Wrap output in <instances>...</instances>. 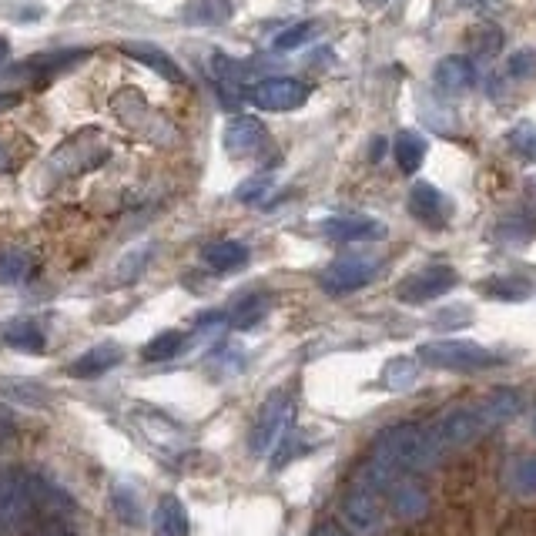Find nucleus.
Segmentation results:
<instances>
[{"label": "nucleus", "mask_w": 536, "mask_h": 536, "mask_svg": "<svg viewBox=\"0 0 536 536\" xmlns=\"http://www.w3.org/2000/svg\"><path fill=\"white\" fill-rule=\"evenodd\" d=\"M292 429H295V402L289 392H272L265 399L262 413L252 429L255 456H272V466H282L292 453Z\"/></svg>", "instance_id": "nucleus-1"}, {"label": "nucleus", "mask_w": 536, "mask_h": 536, "mask_svg": "<svg viewBox=\"0 0 536 536\" xmlns=\"http://www.w3.org/2000/svg\"><path fill=\"white\" fill-rule=\"evenodd\" d=\"M131 426L138 429V436L145 443L161 453L165 459H178V456H188L191 449V439H188V429L171 419L168 413H161L155 406H134L131 409Z\"/></svg>", "instance_id": "nucleus-2"}, {"label": "nucleus", "mask_w": 536, "mask_h": 536, "mask_svg": "<svg viewBox=\"0 0 536 536\" xmlns=\"http://www.w3.org/2000/svg\"><path fill=\"white\" fill-rule=\"evenodd\" d=\"M419 362L433 369H449V372H476V369H493L500 366V356L490 352L480 342L469 339H439L419 346Z\"/></svg>", "instance_id": "nucleus-3"}, {"label": "nucleus", "mask_w": 536, "mask_h": 536, "mask_svg": "<svg viewBox=\"0 0 536 536\" xmlns=\"http://www.w3.org/2000/svg\"><path fill=\"white\" fill-rule=\"evenodd\" d=\"M339 520L352 536H376L382 530V493L352 480L339 500Z\"/></svg>", "instance_id": "nucleus-4"}, {"label": "nucleus", "mask_w": 536, "mask_h": 536, "mask_svg": "<svg viewBox=\"0 0 536 536\" xmlns=\"http://www.w3.org/2000/svg\"><path fill=\"white\" fill-rule=\"evenodd\" d=\"M433 429H436V439H439V446H443V453H453V449L476 443V439L493 426L483 413L480 399H476V402H469V406H456V409H449V413H443L433 423Z\"/></svg>", "instance_id": "nucleus-5"}, {"label": "nucleus", "mask_w": 536, "mask_h": 536, "mask_svg": "<svg viewBox=\"0 0 536 536\" xmlns=\"http://www.w3.org/2000/svg\"><path fill=\"white\" fill-rule=\"evenodd\" d=\"M379 275L376 255H339L319 272V285L329 295H349L359 292Z\"/></svg>", "instance_id": "nucleus-6"}, {"label": "nucleus", "mask_w": 536, "mask_h": 536, "mask_svg": "<svg viewBox=\"0 0 536 536\" xmlns=\"http://www.w3.org/2000/svg\"><path fill=\"white\" fill-rule=\"evenodd\" d=\"M459 282V275L453 272L449 265H426L419 272L406 275L396 289V299L406 302V305H423V302H433L439 295L453 292Z\"/></svg>", "instance_id": "nucleus-7"}, {"label": "nucleus", "mask_w": 536, "mask_h": 536, "mask_svg": "<svg viewBox=\"0 0 536 536\" xmlns=\"http://www.w3.org/2000/svg\"><path fill=\"white\" fill-rule=\"evenodd\" d=\"M31 510V483L21 473H0V536H17Z\"/></svg>", "instance_id": "nucleus-8"}, {"label": "nucleus", "mask_w": 536, "mask_h": 536, "mask_svg": "<svg viewBox=\"0 0 536 536\" xmlns=\"http://www.w3.org/2000/svg\"><path fill=\"white\" fill-rule=\"evenodd\" d=\"M312 88L292 78H265L248 91V101L262 111H295L309 101Z\"/></svg>", "instance_id": "nucleus-9"}, {"label": "nucleus", "mask_w": 536, "mask_h": 536, "mask_svg": "<svg viewBox=\"0 0 536 536\" xmlns=\"http://www.w3.org/2000/svg\"><path fill=\"white\" fill-rule=\"evenodd\" d=\"M409 215L426 228H446L449 218H453V201L429 181H416L409 188Z\"/></svg>", "instance_id": "nucleus-10"}, {"label": "nucleus", "mask_w": 536, "mask_h": 536, "mask_svg": "<svg viewBox=\"0 0 536 536\" xmlns=\"http://www.w3.org/2000/svg\"><path fill=\"white\" fill-rule=\"evenodd\" d=\"M268 128L258 118H235L225 124L222 145L232 158H258L268 148Z\"/></svg>", "instance_id": "nucleus-11"}, {"label": "nucleus", "mask_w": 536, "mask_h": 536, "mask_svg": "<svg viewBox=\"0 0 536 536\" xmlns=\"http://www.w3.org/2000/svg\"><path fill=\"white\" fill-rule=\"evenodd\" d=\"M319 232L332 242H379V238H386V225L369 215H335L325 218Z\"/></svg>", "instance_id": "nucleus-12"}, {"label": "nucleus", "mask_w": 536, "mask_h": 536, "mask_svg": "<svg viewBox=\"0 0 536 536\" xmlns=\"http://www.w3.org/2000/svg\"><path fill=\"white\" fill-rule=\"evenodd\" d=\"M121 54L131 57V61L151 67V71H155L158 78H165V81H171V84H185V74H181L178 61H175V57H171L168 51H161L158 44H151V41H124V44H121Z\"/></svg>", "instance_id": "nucleus-13"}, {"label": "nucleus", "mask_w": 536, "mask_h": 536, "mask_svg": "<svg viewBox=\"0 0 536 536\" xmlns=\"http://www.w3.org/2000/svg\"><path fill=\"white\" fill-rule=\"evenodd\" d=\"M433 81H436L439 91L449 94V98H459V94L473 91V84H476V67H473V61H469V57H463V54H449V57H443V61L436 64Z\"/></svg>", "instance_id": "nucleus-14"}, {"label": "nucleus", "mask_w": 536, "mask_h": 536, "mask_svg": "<svg viewBox=\"0 0 536 536\" xmlns=\"http://www.w3.org/2000/svg\"><path fill=\"white\" fill-rule=\"evenodd\" d=\"M121 362H124V349L118 346V342H101V346L81 352V356L67 366V376L98 379V376H104V372H111L114 366H121Z\"/></svg>", "instance_id": "nucleus-15"}, {"label": "nucleus", "mask_w": 536, "mask_h": 536, "mask_svg": "<svg viewBox=\"0 0 536 536\" xmlns=\"http://www.w3.org/2000/svg\"><path fill=\"white\" fill-rule=\"evenodd\" d=\"M389 506L399 520H423L429 510V493L416 480H399L389 490Z\"/></svg>", "instance_id": "nucleus-16"}, {"label": "nucleus", "mask_w": 536, "mask_h": 536, "mask_svg": "<svg viewBox=\"0 0 536 536\" xmlns=\"http://www.w3.org/2000/svg\"><path fill=\"white\" fill-rule=\"evenodd\" d=\"M232 0H185L181 21L188 27H222L232 21Z\"/></svg>", "instance_id": "nucleus-17"}, {"label": "nucleus", "mask_w": 536, "mask_h": 536, "mask_svg": "<svg viewBox=\"0 0 536 536\" xmlns=\"http://www.w3.org/2000/svg\"><path fill=\"white\" fill-rule=\"evenodd\" d=\"M201 258H205V265L212 268V272L228 275V272H238V268H245V265H248V258H252V252H248V245H245V242L225 238V242L208 245L205 252H201Z\"/></svg>", "instance_id": "nucleus-18"}, {"label": "nucleus", "mask_w": 536, "mask_h": 536, "mask_svg": "<svg viewBox=\"0 0 536 536\" xmlns=\"http://www.w3.org/2000/svg\"><path fill=\"white\" fill-rule=\"evenodd\" d=\"M151 530H155V536H188V510L175 493H165L158 500Z\"/></svg>", "instance_id": "nucleus-19"}, {"label": "nucleus", "mask_w": 536, "mask_h": 536, "mask_svg": "<svg viewBox=\"0 0 536 536\" xmlns=\"http://www.w3.org/2000/svg\"><path fill=\"white\" fill-rule=\"evenodd\" d=\"M268 312H272V295L248 292L228 309V325H232V329H252V325L262 322Z\"/></svg>", "instance_id": "nucleus-20"}, {"label": "nucleus", "mask_w": 536, "mask_h": 536, "mask_svg": "<svg viewBox=\"0 0 536 536\" xmlns=\"http://www.w3.org/2000/svg\"><path fill=\"white\" fill-rule=\"evenodd\" d=\"M483 413L486 419H490V426H503L510 423V419H516V413L523 409V396L516 389H490L486 396L480 399Z\"/></svg>", "instance_id": "nucleus-21"}, {"label": "nucleus", "mask_w": 536, "mask_h": 536, "mask_svg": "<svg viewBox=\"0 0 536 536\" xmlns=\"http://www.w3.org/2000/svg\"><path fill=\"white\" fill-rule=\"evenodd\" d=\"M392 155H396L402 175H416L426 161V141L416 131H399L396 141H392Z\"/></svg>", "instance_id": "nucleus-22"}, {"label": "nucleus", "mask_w": 536, "mask_h": 536, "mask_svg": "<svg viewBox=\"0 0 536 536\" xmlns=\"http://www.w3.org/2000/svg\"><path fill=\"white\" fill-rule=\"evenodd\" d=\"M4 342L11 349H17V352H31V356H41L44 352V332L37 329V322H31V319H17V322H11L4 329Z\"/></svg>", "instance_id": "nucleus-23"}, {"label": "nucleus", "mask_w": 536, "mask_h": 536, "mask_svg": "<svg viewBox=\"0 0 536 536\" xmlns=\"http://www.w3.org/2000/svg\"><path fill=\"white\" fill-rule=\"evenodd\" d=\"M416 379H419V362H416V359H406V356L389 359L386 366H382V376H379L382 389H389V392H406V389H413Z\"/></svg>", "instance_id": "nucleus-24"}, {"label": "nucleus", "mask_w": 536, "mask_h": 536, "mask_svg": "<svg viewBox=\"0 0 536 536\" xmlns=\"http://www.w3.org/2000/svg\"><path fill=\"white\" fill-rule=\"evenodd\" d=\"M31 255L21 252V248H4L0 252V285H21L31 279Z\"/></svg>", "instance_id": "nucleus-25"}, {"label": "nucleus", "mask_w": 536, "mask_h": 536, "mask_svg": "<svg viewBox=\"0 0 536 536\" xmlns=\"http://www.w3.org/2000/svg\"><path fill=\"white\" fill-rule=\"evenodd\" d=\"M151 255H155V245H141V248H131L128 255L114 265V285H131L141 279V272L148 268Z\"/></svg>", "instance_id": "nucleus-26"}, {"label": "nucleus", "mask_w": 536, "mask_h": 536, "mask_svg": "<svg viewBox=\"0 0 536 536\" xmlns=\"http://www.w3.org/2000/svg\"><path fill=\"white\" fill-rule=\"evenodd\" d=\"M510 490L523 500H536V453L520 456L510 466Z\"/></svg>", "instance_id": "nucleus-27"}, {"label": "nucleus", "mask_w": 536, "mask_h": 536, "mask_svg": "<svg viewBox=\"0 0 536 536\" xmlns=\"http://www.w3.org/2000/svg\"><path fill=\"white\" fill-rule=\"evenodd\" d=\"M181 349H185V335H181L178 329H168V332L155 335L141 356H145L148 362H168V359H175Z\"/></svg>", "instance_id": "nucleus-28"}, {"label": "nucleus", "mask_w": 536, "mask_h": 536, "mask_svg": "<svg viewBox=\"0 0 536 536\" xmlns=\"http://www.w3.org/2000/svg\"><path fill=\"white\" fill-rule=\"evenodd\" d=\"M111 503H114V513H118V520L124 526H138L141 523V500H138V493H134L128 483L114 486Z\"/></svg>", "instance_id": "nucleus-29"}, {"label": "nucleus", "mask_w": 536, "mask_h": 536, "mask_svg": "<svg viewBox=\"0 0 536 536\" xmlns=\"http://www.w3.org/2000/svg\"><path fill=\"white\" fill-rule=\"evenodd\" d=\"M483 292L490 299H503V302H523L530 299V285L523 279H510V275H496V279L483 282Z\"/></svg>", "instance_id": "nucleus-30"}, {"label": "nucleus", "mask_w": 536, "mask_h": 536, "mask_svg": "<svg viewBox=\"0 0 536 536\" xmlns=\"http://www.w3.org/2000/svg\"><path fill=\"white\" fill-rule=\"evenodd\" d=\"M506 145L513 148V155H520L526 161H536V124L520 121L516 128H510V134H506Z\"/></svg>", "instance_id": "nucleus-31"}, {"label": "nucleus", "mask_w": 536, "mask_h": 536, "mask_svg": "<svg viewBox=\"0 0 536 536\" xmlns=\"http://www.w3.org/2000/svg\"><path fill=\"white\" fill-rule=\"evenodd\" d=\"M319 31H322L319 21L292 24L289 31H282L279 37H275V47H279V51H295V47H302V44H312L315 37H319Z\"/></svg>", "instance_id": "nucleus-32"}, {"label": "nucleus", "mask_w": 536, "mask_h": 536, "mask_svg": "<svg viewBox=\"0 0 536 536\" xmlns=\"http://www.w3.org/2000/svg\"><path fill=\"white\" fill-rule=\"evenodd\" d=\"M469 44H473V51L476 54H483V57H496L500 54V44H503V34H500V27L496 24H480L473 34H469Z\"/></svg>", "instance_id": "nucleus-33"}, {"label": "nucleus", "mask_w": 536, "mask_h": 536, "mask_svg": "<svg viewBox=\"0 0 536 536\" xmlns=\"http://www.w3.org/2000/svg\"><path fill=\"white\" fill-rule=\"evenodd\" d=\"M272 188H275V175L262 171V175L245 178L242 185L235 188V198H238V201H248V205H255V201H262Z\"/></svg>", "instance_id": "nucleus-34"}, {"label": "nucleus", "mask_w": 536, "mask_h": 536, "mask_svg": "<svg viewBox=\"0 0 536 536\" xmlns=\"http://www.w3.org/2000/svg\"><path fill=\"white\" fill-rule=\"evenodd\" d=\"M0 392L24 402V406H41V402H47L44 389L37 386V382H0Z\"/></svg>", "instance_id": "nucleus-35"}, {"label": "nucleus", "mask_w": 536, "mask_h": 536, "mask_svg": "<svg viewBox=\"0 0 536 536\" xmlns=\"http://www.w3.org/2000/svg\"><path fill=\"white\" fill-rule=\"evenodd\" d=\"M510 74L513 78H533L536 74V51H516L510 57Z\"/></svg>", "instance_id": "nucleus-36"}, {"label": "nucleus", "mask_w": 536, "mask_h": 536, "mask_svg": "<svg viewBox=\"0 0 536 536\" xmlns=\"http://www.w3.org/2000/svg\"><path fill=\"white\" fill-rule=\"evenodd\" d=\"M449 315H439V325H459V322H469L473 315H469L466 305H453V309H446Z\"/></svg>", "instance_id": "nucleus-37"}, {"label": "nucleus", "mask_w": 536, "mask_h": 536, "mask_svg": "<svg viewBox=\"0 0 536 536\" xmlns=\"http://www.w3.org/2000/svg\"><path fill=\"white\" fill-rule=\"evenodd\" d=\"M41 17H44V7H37V4H31V7H21V11H17V17H14V21H21V24H27V21H41Z\"/></svg>", "instance_id": "nucleus-38"}, {"label": "nucleus", "mask_w": 536, "mask_h": 536, "mask_svg": "<svg viewBox=\"0 0 536 536\" xmlns=\"http://www.w3.org/2000/svg\"><path fill=\"white\" fill-rule=\"evenodd\" d=\"M17 104H21V94H17V91H4V94H0V114L17 108Z\"/></svg>", "instance_id": "nucleus-39"}, {"label": "nucleus", "mask_w": 536, "mask_h": 536, "mask_svg": "<svg viewBox=\"0 0 536 536\" xmlns=\"http://www.w3.org/2000/svg\"><path fill=\"white\" fill-rule=\"evenodd\" d=\"M312 536H352V533L349 530H339V526H332V523H322V526H315Z\"/></svg>", "instance_id": "nucleus-40"}, {"label": "nucleus", "mask_w": 536, "mask_h": 536, "mask_svg": "<svg viewBox=\"0 0 536 536\" xmlns=\"http://www.w3.org/2000/svg\"><path fill=\"white\" fill-rule=\"evenodd\" d=\"M463 7H469V11H486V7L493 4V0H459Z\"/></svg>", "instance_id": "nucleus-41"}, {"label": "nucleus", "mask_w": 536, "mask_h": 536, "mask_svg": "<svg viewBox=\"0 0 536 536\" xmlns=\"http://www.w3.org/2000/svg\"><path fill=\"white\" fill-rule=\"evenodd\" d=\"M37 536H74L71 530H64V526H47V530H41V533H37Z\"/></svg>", "instance_id": "nucleus-42"}, {"label": "nucleus", "mask_w": 536, "mask_h": 536, "mask_svg": "<svg viewBox=\"0 0 536 536\" xmlns=\"http://www.w3.org/2000/svg\"><path fill=\"white\" fill-rule=\"evenodd\" d=\"M7 57H11V41H7V37L0 34V64H4Z\"/></svg>", "instance_id": "nucleus-43"}, {"label": "nucleus", "mask_w": 536, "mask_h": 536, "mask_svg": "<svg viewBox=\"0 0 536 536\" xmlns=\"http://www.w3.org/2000/svg\"><path fill=\"white\" fill-rule=\"evenodd\" d=\"M7 168H11V158H7V148L0 145V171H7Z\"/></svg>", "instance_id": "nucleus-44"}, {"label": "nucleus", "mask_w": 536, "mask_h": 536, "mask_svg": "<svg viewBox=\"0 0 536 536\" xmlns=\"http://www.w3.org/2000/svg\"><path fill=\"white\" fill-rule=\"evenodd\" d=\"M526 195H530V201L536 205V175L530 178V185H526Z\"/></svg>", "instance_id": "nucleus-45"}, {"label": "nucleus", "mask_w": 536, "mask_h": 536, "mask_svg": "<svg viewBox=\"0 0 536 536\" xmlns=\"http://www.w3.org/2000/svg\"><path fill=\"white\" fill-rule=\"evenodd\" d=\"M369 4H376V7H382V4H389V0H369Z\"/></svg>", "instance_id": "nucleus-46"}, {"label": "nucleus", "mask_w": 536, "mask_h": 536, "mask_svg": "<svg viewBox=\"0 0 536 536\" xmlns=\"http://www.w3.org/2000/svg\"><path fill=\"white\" fill-rule=\"evenodd\" d=\"M533 433H536V416H533Z\"/></svg>", "instance_id": "nucleus-47"}]
</instances>
